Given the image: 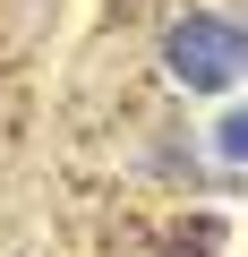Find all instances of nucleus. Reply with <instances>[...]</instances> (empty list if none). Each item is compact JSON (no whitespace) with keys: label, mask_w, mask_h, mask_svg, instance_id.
Here are the masks:
<instances>
[{"label":"nucleus","mask_w":248,"mask_h":257,"mask_svg":"<svg viewBox=\"0 0 248 257\" xmlns=\"http://www.w3.org/2000/svg\"><path fill=\"white\" fill-rule=\"evenodd\" d=\"M163 69H171L180 86H197V94L239 86V26H231V18H180L171 43H163Z\"/></svg>","instance_id":"obj_1"}]
</instances>
